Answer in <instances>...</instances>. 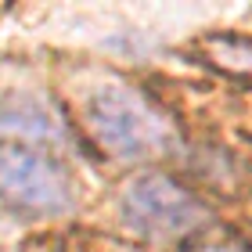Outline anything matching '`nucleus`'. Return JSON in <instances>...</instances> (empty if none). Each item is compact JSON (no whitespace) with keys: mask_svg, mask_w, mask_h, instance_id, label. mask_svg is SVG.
I'll use <instances>...</instances> for the list:
<instances>
[{"mask_svg":"<svg viewBox=\"0 0 252 252\" xmlns=\"http://www.w3.org/2000/svg\"><path fill=\"white\" fill-rule=\"evenodd\" d=\"M83 119L94 141L116 158H158L177 152V130L162 108L126 83H101L83 101Z\"/></svg>","mask_w":252,"mask_h":252,"instance_id":"f257e3e1","label":"nucleus"},{"mask_svg":"<svg viewBox=\"0 0 252 252\" xmlns=\"http://www.w3.org/2000/svg\"><path fill=\"white\" fill-rule=\"evenodd\" d=\"M0 198L29 216H62L76 205L72 173L43 148H0Z\"/></svg>","mask_w":252,"mask_h":252,"instance_id":"f03ea898","label":"nucleus"},{"mask_svg":"<svg viewBox=\"0 0 252 252\" xmlns=\"http://www.w3.org/2000/svg\"><path fill=\"white\" fill-rule=\"evenodd\" d=\"M209 220V209L162 173H144L123 191V223L148 242H177Z\"/></svg>","mask_w":252,"mask_h":252,"instance_id":"7ed1b4c3","label":"nucleus"},{"mask_svg":"<svg viewBox=\"0 0 252 252\" xmlns=\"http://www.w3.org/2000/svg\"><path fill=\"white\" fill-rule=\"evenodd\" d=\"M4 123L11 130L26 133V137H62V119L36 97H18V105L4 116Z\"/></svg>","mask_w":252,"mask_h":252,"instance_id":"20e7f679","label":"nucleus"},{"mask_svg":"<svg viewBox=\"0 0 252 252\" xmlns=\"http://www.w3.org/2000/svg\"><path fill=\"white\" fill-rule=\"evenodd\" d=\"M209 252H234V249H209Z\"/></svg>","mask_w":252,"mask_h":252,"instance_id":"39448f33","label":"nucleus"}]
</instances>
